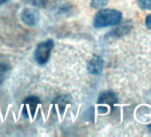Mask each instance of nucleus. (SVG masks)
Here are the masks:
<instances>
[{"instance_id": "1", "label": "nucleus", "mask_w": 151, "mask_h": 137, "mask_svg": "<svg viewBox=\"0 0 151 137\" xmlns=\"http://www.w3.org/2000/svg\"><path fill=\"white\" fill-rule=\"evenodd\" d=\"M123 14L116 9H101L94 16L93 26L96 29H102L115 26L122 22Z\"/></svg>"}, {"instance_id": "2", "label": "nucleus", "mask_w": 151, "mask_h": 137, "mask_svg": "<svg viewBox=\"0 0 151 137\" xmlns=\"http://www.w3.org/2000/svg\"><path fill=\"white\" fill-rule=\"evenodd\" d=\"M53 45L54 43L52 39H48L45 42H42L37 45L35 51V60L38 64L44 65L49 61Z\"/></svg>"}, {"instance_id": "3", "label": "nucleus", "mask_w": 151, "mask_h": 137, "mask_svg": "<svg viewBox=\"0 0 151 137\" xmlns=\"http://www.w3.org/2000/svg\"><path fill=\"white\" fill-rule=\"evenodd\" d=\"M21 19L22 22L29 27L36 26L40 20V14L39 13L32 8H25L22 10L21 14Z\"/></svg>"}, {"instance_id": "4", "label": "nucleus", "mask_w": 151, "mask_h": 137, "mask_svg": "<svg viewBox=\"0 0 151 137\" xmlns=\"http://www.w3.org/2000/svg\"><path fill=\"white\" fill-rule=\"evenodd\" d=\"M103 60L99 55H93L87 64V71L90 74L99 75L103 70Z\"/></svg>"}, {"instance_id": "5", "label": "nucleus", "mask_w": 151, "mask_h": 137, "mask_svg": "<svg viewBox=\"0 0 151 137\" xmlns=\"http://www.w3.org/2000/svg\"><path fill=\"white\" fill-rule=\"evenodd\" d=\"M118 101L116 94L111 91H106L100 94L98 98V103L101 105H106L109 107H113Z\"/></svg>"}, {"instance_id": "6", "label": "nucleus", "mask_w": 151, "mask_h": 137, "mask_svg": "<svg viewBox=\"0 0 151 137\" xmlns=\"http://www.w3.org/2000/svg\"><path fill=\"white\" fill-rule=\"evenodd\" d=\"M24 103L27 105V107L29 108V110H31V114L34 115L37 105L40 103V100L37 96H29L24 101Z\"/></svg>"}, {"instance_id": "7", "label": "nucleus", "mask_w": 151, "mask_h": 137, "mask_svg": "<svg viewBox=\"0 0 151 137\" xmlns=\"http://www.w3.org/2000/svg\"><path fill=\"white\" fill-rule=\"evenodd\" d=\"M9 71H10L9 65L4 62H0V86L6 79Z\"/></svg>"}, {"instance_id": "8", "label": "nucleus", "mask_w": 151, "mask_h": 137, "mask_svg": "<svg viewBox=\"0 0 151 137\" xmlns=\"http://www.w3.org/2000/svg\"><path fill=\"white\" fill-rule=\"evenodd\" d=\"M131 30V27H128L127 25H123L117 29L113 30L109 35H110L113 37H121L124 34H126L127 32H129Z\"/></svg>"}, {"instance_id": "9", "label": "nucleus", "mask_w": 151, "mask_h": 137, "mask_svg": "<svg viewBox=\"0 0 151 137\" xmlns=\"http://www.w3.org/2000/svg\"><path fill=\"white\" fill-rule=\"evenodd\" d=\"M109 0H91V6L94 9H100L106 6Z\"/></svg>"}, {"instance_id": "10", "label": "nucleus", "mask_w": 151, "mask_h": 137, "mask_svg": "<svg viewBox=\"0 0 151 137\" xmlns=\"http://www.w3.org/2000/svg\"><path fill=\"white\" fill-rule=\"evenodd\" d=\"M138 6L141 10H151V0H138Z\"/></svg>"}, {"instance_id": "11", "label": "nucleus", "mask_w": 151, "mask_h": 137, "mask_svg": "<svg viewBox=\"0 0 151 137\" xmlns=\"http://www.w3.org/2000/svg\"><path fill=\"white\" fill-rule=\"evenodd\" d=\"M27 1L37 7H44L47 4L48 0H27Z\"/></svg>"}, {"instance_id": "12", "label": "nucleus", "mask_w": 151, "mask_h": 137, "mask_svg": "<svg viewBox=\"0 0 151 137\" xmlns=\"http://www.w3.org/2000/svg\"><path fill=\"white\" fill-rule=\"evenodd\" d=\"M145 24H146L147 28L151 30V14H148L146 17V19H145Z\"/></svg>"}, {"instance_id": "13", "label": "nucleus", "mask_w": 151, "mask_h": 137, "mask_svg": "<svg viewBox=\"0 0 151 137\" xmlns=\"http://www.w3.org/2000/svg\"><path fill=\"white\" fill-rule=\"evenodd\" d=\"M9 0H0V6L1 5H4L5 3H6V2H8Z\"/></svg>"}, {"instance_id": "14", "label": "nucleus", "mask_w": 151, "mask_h": 137, "mask_svg": "<svg viewBox=\"0 0 151 137\" xmlns=\"http://www.w3.org/2000/svg\"><path fill=\"white\" fill-rule=\"evenodd\" d=\"M147 127H148V129H149V131L151 132V124H150V125H148V126H147Z\"/></svg>"}]
</instances>
